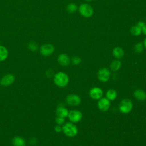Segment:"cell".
Instances as JSON below:
<instances>
[{"instance_id":"obj_29","label":"cell","mask_w":146,"mask_h":146,"mask_svg":"<svg viewBox=\"0 0 146 146\" xmlns=\"http://www.w3.org/2000/svg\"><path fill=\"white\" fill-rule=\"evenodd\" d=\"M145 23L144 22H143V21H139V22H137V25L138 26H139L140 27L142 28V27L145 25Z\"/></svg>"},{"instance_id":"obj_30","label":"cell","mask_w":146,"mask_h":146,"mask_svg":"<svg viewBox=\"0 0 146 146\" xmlns=\"http://www.w3.org/2000/svg\"><path fill=\"white\" fill-rule=\"evenodd\" d=\"M141 30H142V33H143L144 34L146 35V24H145V25L141 28Z\"/></svg>"},{"instance_id":"obj_25","label":"cell","mask_w":146,"mask_h":146,"mask_svg":"<svg viewBox=\"0 0 146 146\" xmlns=\"http://www.w3.org/2000/svg\"><path fill=\"white\" fill-rule=\"evenodd\" d=\"M65 121V119L64 117H60V116H56L55 118V122L58 125H62L64 124Z\"/></svg>"},{"instance_id":"obj_17","label":"cell","mask_w":146,"mask_h":146,"mask_svg":"<svg viewBox=\"0 0 146 146\" xmlns=\"http://www.w3.org/2000/svg\"><path fill=\"white\" fill-rule=\"evenodd\" d=\"M8 50L3 46L0 45V62H2L6 59L8 56Z\"/></svg>"},{"instance_id":"obj_7","label":"cell","mask_w":146,"mask_h":146,"mask_svg":"<svg viewBox=\"0 0 146 146\" xmlns=\"http://www.w3.org/2000/svg\"><path fill=\"white\" fill-rule=\"evenodd\" d=\"M54 50V46L52 44L50 43L44 44L40 48V54L44 56H48L51 55L52 54H53Z\"/></svg>"},{"instance_id":"obj_1","label":"cell","mask_w":146,"mask_h":146,"mask_svg":"<svg viewBox=\"0 0 146 146\" xmlns=\"http://www.w3.org/2000/svg\"><path fill=\"white\" fill-rule=\"evenodd\" d=\"M54 83L59 87H64L68 84L69 77L67 74L59 72L54 75Z\"/></svg>"},{"instance_id":"obj_9","label":"cell","mask_w":146,"mask_h":146,"mask_svg":"<svg viewBox=\"0 0 146 146\" xmlns=\"http://www.w3.org/2000/svg\"><path fill=\"white\" fill-rule=\"evenodd\" d=\"M110 100L107 98H101L99 99L98 102V107L100 111L103 112L107 111L110 108Z\"/></svg>"},{"instance_id":"obj_6","label":"cell","mask_w":146,"mask_h":146,"mask_svg":"<svg viewBox=\"0 0 146 146\" xmlns=\"http://www.w3.org/2000/svg\"><path fill=\"white\" fill-rule=\"evenodd\" d=\"M68 117L71 122L76 123L81 120L82 118V113L79 110H74L69 111Z\"/></svg>"},{"instance_id":"obj_19","label":"cell","mask_w":146,"mask_h":146,"mask_svg":"<svg viewBox=\"0 0 146 146\" xmlns=\"http://www.w3.org/2000/svg\"><path fill=\"white\" fill-rule=\"evenodd\" d=\"M117 92L114 89H110L106 92V98L110 100H114L117 97Z\"/></svg>"},{"instance_id":"obj_4","label":"cell","mask_w":146,"mask_h":146,"mask_svg":"<svg viewBox=\"0 0 146 146\" xmlns=\"http://www.w3.org/2000/svg\"><path fill=\"white\" fill-rule=\"evenodd\" d=\"M78 10L80 14L85 18H89L91 17L94 13L92 7L88 3L81 4L79 7Z\"/></svg>"},{"instance_id":"obj_14","label":"cell","mask_w":146,"mask_h":146,"mask_svg":"<svg viewBox=\"0 0 146 146\" xmlns=\"http://www.w3.org/2000/svg\"><path fill=\"white\" fill-rule=\"evenodd\" d=\"M69 111L67 108L64 107L63 106H58L56 110V113L58 116L66 117L68 116Z\"/></svg>"},{"instance_id":"obj_2","label":"cell","mask_w":146,"mask_h":146,"mask_svg":"<svg viewBox=\"0 0 146 146\" xmlns=\"http://www.w3.org/2000/svg\"><path fill=\"white\" fill-rule=\"evenodd\" d=\"M62 131L67 136L74 137L78 134V129L73 123L68 122L63 125Z\"/></svg>"},{"instance_id":"obj_12","label":"cell","mask_w":146,"mask_h":146,"mask_svg":"<svg viewBox=\"0 0 146 146\" xmlns=\"http://www.w3.org/2000/svg\"><path fill=\"white\" fill-rule=\"evenodd\" d=\"M58 63L63 66H67L70 64L71 59L66 54H60L58 57Z\"/></svg>"},{"instance_id":"obj_13","label":"cell","mask_w":146,"mask_h":146,"mask_svg":"<svg viewBox=\"0 0 146 146\" xmlns=\"http://www.w3.org/2000/svg\"><path fill=\"white\" fill-rule=\"evenodd\" d=\"M135 98L140 101H144L146 99V92L141 89H137L133 92Z\"/></svg>"},{"instance_id":"obj_27","label":"cell","mask_w":146,"mask_h":146,"mask_svg":"<svg viewBox=\"0 0 146 146\" xmlns=\"http://www.w3.org/2000/svg\"><path fill=\"white\" fill-rule=\"evenodd\" d=\"M46 75L48 77V78H51L54 75V72L51 69H48L46 71Z\"/></svg>"},{"instance_id":"obj_5","label":"cell","mask_w":146,"mask_h":146,"mask_svg":"<svg viewBox=\"0 0 146 146\" xmlns=\"http://www.w3.org/2000/svg\"><path fill=\"white\" fill-rule=\"evenodd\" d=\"M111 71L107 68H100L98 72V78L102 82H107L110 78Z\"/></svg>"},{"instance_id":"obj_20","label":"cell","mask_w":146,"mask_h":146,"mask_svg":"<svg viewBox=\"0 0 146 146\" xmlns=\"http://www.w3.org/2000/svg\"><path fill=\"white\" fill-rule=\"evenodd\" d=\"M130 31L131 34L134 36H138L142 33L141 28L138 26L137 25L132 26L130 29Z\"/></svg>"},{"instance_id":"obj_11","label":"cell","mask_w":146,"mask_h":146,"mask_svg":"<svg viewBox=\"0 0 146 146\" xmlns=\"http://www.w3.org/2000/svg\"><path fill=\"white\" fill-rule=\"evenodd\" d=\"M15 80V76L12 74H7L4 75L0 80V84L2 86H9L12 84Z\"/></svg>"},{"instance_id":"obj_10","label":"cell","mask_w":146,"mask_h":146,"mask_svg":"<svg viewBox=\"0 0 146 146\" xmlns=\"http://www.w3.org/2000/svg\"><path fill=\"white\" fill-rule=\"evenodd\" d=\"M103 91L100 87H95L90 89L89 91V95L90 97L94 100H99L102 98Z\"/></svg>"},{"instance_id":"obj_28","label":"cell","mask_w":146,"mask_h":146,"mask_svg":"<svg viewBox=\"0 0 146 146\" xmlns=\"http://www.w3.org/2000/svg\"><path fill=\"white\" fill-rule=\"evenodd\" d=\"M54 130L56 132L59 133L62 131V127L60 125H57L54 127Z\"/></svg>"},{"instance_id":"obj_16","label":"cell","mask_w":146,"mask_h":146,"mask_svg":"<svg viewBox=\"0 0 146 146\" xmlns=\"http://www.w3.org/2000/svg\"><path fill=\"white\" fill-rule=\"evenodd\" d=\"M112 54L115 58L119 59L123 57L124 52L123 50L121 47H116L113 48L112 51Z\"/></svg>"},{"instance_id":"obj_3","label":"cell","mask_w":146,"mask_h":146,"mask_svg":"<svg viewBox=\"0 0 146 146\" xmlns=\"http://www.w3.org/2000/svg\"><path fill=\"white\" fill-rule=\"evenodd\" d=\"M133 108V103L131 100L129 99H123L119 104V109L121 113L127 114L131 111Z\"/></svg>"},{"instance_id":"obj_21","label":"cell","mask_w":146,"mask_h":146,"mask_svg":"<svg viewBox=\"0 0 146 146\" xmlns=\"http://www.w3.org/2000/svg\"><path fill=\"white\" fill-rule=\"evenodd\" d=\"M66 9L68 12H69L70 13H72L77 10L78 6L74 3H70L67 5V6L66 7Z\"/></svg>"},{"instance_id":"obj_15","label":"cell","mask_w":146,"mask_h":146,"mask_svg":"<svg viewBox=\"0 0 146 146\" xmlns=\"http://www.w3.org/2000/svg\"><path fill=\"white\" fill-rule=\"evenodd\" d=\"M12 144L14 146H25L26 142L22 137L15 136L12 139Z\"/></svg>"},{"instance_id":"obj_24","label":"cell","mask_w":146,"mask_h":146,"mask_svg":"<svg viewBox=\"0 0 146 146\" xmlns=\"http://www.w3.org/2000/svg\"><path fill=\"white\" fill-rule=\"evenodd\" d=\"M71 62L72 63V64H74V65H78V64H79L81 63V61H82L80 58L78 56H74L71 59Z\"/></svg>"},{"instance_id":"obj_18","label":"cell","mask_w":146,"mask_h":146,"mask_svg":"<svg viewBox=\"0 0 146 146\" xmlns=\"http://www.w3.org/2000/svg\"><path fill=\"white\" fill-rule=\"evenodd\" d=\"M121 66V62L119 59L113 60L110 64V68L112 71H118Z\"/></svg>"},{"instance_id":"obj_8","label":"cell","mask_w":146,"mask_h":146,"mask_svg":"<svg viewBox=\"0 0 146 146\" xmlns=\"http://www.w3.org/2000/svg\"><path fill=\"white\" fill-rule=\"evenodd\" d=\"M66 101L70 106H76L80 104L81 99L80 96L76 94H70L66 97Z\"/></svg>"},{"instance_id":"obj_32","label":"cell","mask_w":146,"mask_h":146,"mask_svg":"<svg viewBox=\"0 0 146 146\" xmlns=\"http://www.w3.org/2000/svg\"><path fill=\"white\" fill-rule=\"evenodd\" d=\"M85 1L87 2H91L92 0H85Z\"/></svg>"},{"instance_id":"obj_22","label":"cell","mask_w":146,"mask_h":146,"mask_svg":"<svg viewBox=\"0 0 146 146\" xmlns=\"http://www.w3.org/2000/svg\"><path fill=\"white\" fill-rule=\"evenodd\" d=\"M28 48L31 51H35L38 49V45L35 42L31 41L29 43Z\"/></svg>"},{"instance_id":"obj_31","label":"cell","mask_w":146,"mask_h":146,"mask_svg":"<svg viewBox=\"0 0 146 146\" xmlns=\"http://www.w3.org/2000/svg\"><path fill=\"white\" fill-rule=\"evenodd\" d=\"M143 45H144V47L146 48V38H145V39L144 40V42H143Z\"/></svg>"},{"instance_id":"obj_23","label":"cell","mask_w":146,"mask_h":146,"mask_svg":"<svg viewBox=\"0 0 146 146\" xmlns=\"http://www.w3.org/2000/svg\"><path fill=\"white\" fill-rule=\"evenodd\" d=\"M144 49V45L142 43H137L134 46V50L137 53H141Z\"/></svg>"},{"instance_id":"obj_26","label":"cell","mask_w":146,"mask_h":146,"mask_svg":"<svg viewBox=\"0 0 146 146\" xmlns=\"http://www.w3.org/2000/svg\"><path fill=\"white\" fill-rule=\"evenodd\" d=\"M37 143V139L36 137H31L29 140V144L30 145H35Z\"/></svg>"}]
</instances>
